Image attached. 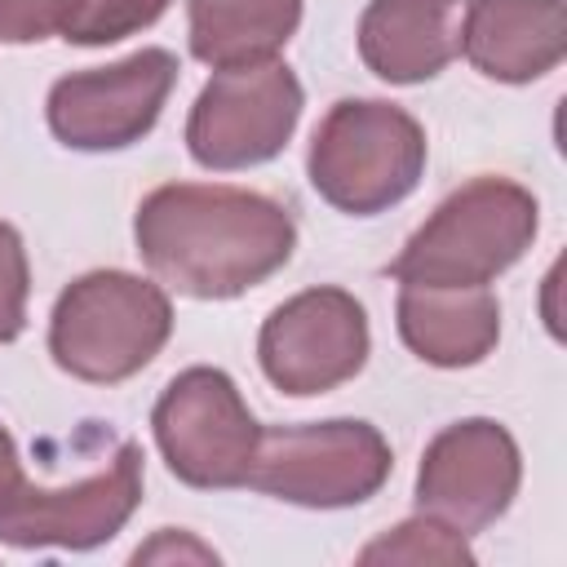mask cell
<instances>
[{
  "label": "cell",
  "instance_id": "obj_20",
  "mask_svg": "<svg viewBox=\"0 0 567 567\" xmlns=\"http://www.w3.org/2000/svg\"><path fill=\"white\" fill-rule=\"evenodd\" d=\"M173 554H177V558L186 554V558H199V563H217L213 549H204V545H195L190 536H177V532H159V536H155L151 545H142L133 558H137V563H151V558H173Z\"/></svg>",
  "mask_w": 567,
  "mask_h": 567
},
{
  "label": "cell",
  "instance_id": "obj_7",
  "mask_svg": "<svg viewBox=\"0 0 567 567\" xmlns=\"http://www.w3.org/2000/svg\"><path fill=\"white\" fill-rule=\"evenodd\" d=\"M301 115V84L284 62L217 71L190 106L186 146L195 164L230 173L275 159Z\"/></svg>",
  "mask_w": 567,
  "mask_h": 567
},
{
  "label": "cell",
  "instance_id": "obj_8",
  "mask_svg": "<svg viewBox=\"0 0 567 567\" xmlns=\"http://www.w3.org/2000/svg\"><path fill=\"white\" fill-rule=\"evenodd\" d=\"M257 359L275 390L292 399L328 394L363 368L368 315L341 288H306L266 319Z\"/></svg>",
  "mask_w": 567,
  "mask_h": 567
},
{
  "label": "cell",
  "instance_id": "obj_3",
  "mask_svg": "<svg viewBox=\"0 0 567 567\" xmlns=\"http://www.w3.org/2000/svg\"><path fill=\"white\" fill-rule=\"evenodd\" d=\"M173 332V306L159 284L128 270L80 275L53 306L49 354L62 372L111 385L142 372Z\"/></svg>",
  "mask_w": 567,
  "mask_h": 567
},
{
  "label": "cell",
  "instance_id": "obj_19",
  "mask_svg": "<svg viewBox=\"0 0 567 567\" xmlns=\"http://www.w3.org/2000/svg\"><path fill=\"white\" fill-rule=\"evenodd\" d=\"M75 0H0V44H35L62 35Z\"/></svg>",
  "mask_w": 567,
  "mask_h": 567
},
{
  "label": "cell",
  "instance_id": "obj_16",
  "mask_svg": "<svg viewBox=\"0 0 567 567\" xmlns=\"http://www.w3.org/2000/svg\"><path fill=\"white\" fill-rule=\"evenodd\" d=\"M359 563H474L465 536L443 518H408L381 540H372Z\"/></svg>",
  "mask_w": 567,
  "mask_h": 567
},
{
  "label": "cell",
  "instance_id": "obj_1",
  "mask_svg": "<svg viewBox=\"0 0 567 567\" xmlns=\"http://www.w3.org/2000/svg\"><path fill=\"white\" fill-rule=\"evenodd\" d=\"M137 252L155 279L168 288L226 301L279 266H288L297 248L292 213L244 186H199V182H168L137 204Z\"/></svg>",
  "mask_w": 567,
  "mask_h": 567
},
{
  "label": "cell",
  "instance_id": "obj_13",
  "mask_svg": "<svg viewBox=\"0 0 567 567\" xmlns=\"http://www.w3.org/2000/svg\"><path fill=\"white\" fill-rule=\"evenodd\" d=\"M359 53L390 84L434 80L461 53V0H372L359 18Z\"/></svg>",
  "mask_w": 567,
  "mask_h": 567
},
{
  "label": "cell",
  "instance_id": "obj_14",
  "mask_svg": "<svg viewBox=\"0 0 567 567\" xmlns=\"http://www.w3.org/2000/svg\"><path fill=\"white\" fill-rule=\"evenodd\" d=\"M399 337L416 359L434 368H470L492 354L501 337V306L487 288L403 284Z\"/></svg>",
  "mask_w": 567,
  "mask_h": 567
},
{
  "label": "cell",
  "instance_id": "obj_17",
  "mask_svg": "<svg viewBox=\"0 0 567 567\" xmlns=\"http://www.w3.org/2000/svg\"><path fill=\"white\" fill-rule=\"evenodd\" d=\"M168 0H75L62 40L71 44H115L142 27H151Z\"/></svg>",
  "mask_w": 567,
  "mask_h": 567
},
{
  "label": "cell",
  "instance_id": "obj_4",
  "mask_svg": "<svg viewBox=\"0 0 567 567\" xmlns=\"http://www.w3.org/2000/svg\"><path fill=\"white\" fill-rule=\"evenodd\" d=\"M306 164L310 186L332 208L372 217L416 190L425 168V133L394 102L346 97L319 120Z\"/></svg>",
  "mask_w": 567,
  "mask_h": 567
},
{
  "label": "cell",
  "instance_id": "obj_5",
  "mask_svg": "<svg viewBox=\"0 0 567 567\" xmlns=\"http://www.w3.org/2000/svg\"><path fill=\"white\" fill-rule=\"evenodd\" d=\"M390 478V443L368 421H315L261 430L248 483L252 492L310 505L341 509L381 492Z\"/></svg>",
  "mask_w": 567,
  "mask_h": 567
},
{
  "label": "cell",
  "instance_id": "obj_6",
  "mask_svg": "<svg viewBox=\"0 0 567 567\" xmlns=\"http://www.w3.org/2000/svg\"><path fill=\"white\" fill-rule=\"evenodd\" d=\"M155 443L168 470L190 487H244L261 425L252 421L244 394L221 368L177 372L155 412Z\"/></svg>",
  "mask_w": 567,
  "mask_h": 567
},
{
  "label": "cell",
  "instance_id": "obj_10",
  "mask_svg": "<svg viewBox=\"0 0 567 567\" xmlns=\"http://www.w3.org/2000/svg\"><path fill=\"white\" fill-rule=\"evenodd\" d=\"M142 501V447L120 443L115 456L66 487H31L22 483L0 505V545L18 549H93L111 540Z\"/></svg>",
  "mask_w": 567,
  "mask_h": 567
},
{
  "label": "cell",
  "instance_id": "obj_18",
  "mask_svg": "<svg viewBox=\"0 0 567 567\" xmlns=\"http://www.w3.org/2000/svg\"><path fill=\"white\" fill-rule=\"evenodd\" d=\"M27 292H31V270H27L22 235L9 221H0V341L22 337V328H27Z\"/></svg>",
  "mask_w": 567,
  "mask_h": 567
},
{
  "label": "cell",
  "instance_id": "obj_9",
  "mask_svg": "<svg viewBox=\"0 0 567 567\" xmlns=\"http://www.w3.org/2000/svg\"><path fill=\"white\" fill-rule=\"evenodd\" d=\"M177 84L168 49H142L124 62L62 75L49 89V128L75 151H120L155 128Z\"/></svg>",
  "mask_w": 567,
  "mask_h": 567
},
{
  "label": "cell",
  "instance_id": "obj_11",
  "mask_svg": "<svg viewBox=\"0 0 567 567\" xmlns=\"http://www.w3.org/2000/svg\"><path fill=\"white\" fill-rule=\"evenodd\" d=\"M523 461L518 443L505 425L474 416L456 421L421 456L416 470V505L430 518H443L456 532H483L492 527L509 501L518 496Z\"/></svg>",
  "mask_w": 567,
  "mask_h": 567
},
{
  "label": "cell",
  "instance_id": "obj_2",
  "mask_svg": "<svg viewBox=\"0 0 567 567\" xmlns=\"http://www.w3.org/2000/svg\"><path fill=\"white\" fill-rule=\"evenodd\" d=\"M536 199L509 177H474L452 190L434 217L390 261L399 284L487 288L536 239Z\"/></svg>",
  "mask_w": 567,
  "mask_h": 567
},
{
  "label": "cell",
  "instance_id": "obj_12",
  "mask_svg": "<svg viewBox=\"0 0 567 567\" xmlns=\"http://www.w3.org/2000/svg\"><path fill=\"white\" fill-rule=\"evenodd\" d=\"M461 49L487 80H540L567 53V9L563 0H474L461 22Z\"/></svg>",
  "mask_w": 567,
  "mask_h": 567
},
{
  "label": "cell",
  "instance_id": "obj_21",
  "mask_svg": "<svg viewBox=\"0 0 567 567\" xmlns=\"http://www.w3.org/2000/svg\"><path fill=\"white\" fill-rule=\"evenodd\" d=\"M22 483H27V478H22V465H18V447H13L9 430L0 425V505H4Z\"/></svg>",
  "mask_w": 567,
  "mask_h": 567
},
{
  "label": "cell",
  "instance_id": "obj_15",
  "mask_svg": "<svg viewBox=\"0 0 567 567\" xmlns=\"http://www.w3.org/2000/svg\"><path fill=\"white\" fill-rule=\"evenodd\" d=\"M301 0H190V53L217 71L270 62L297 31Z\"/></svg>",
  "mask_w": 567,
  "mask_h": 567
}]
</instances>
